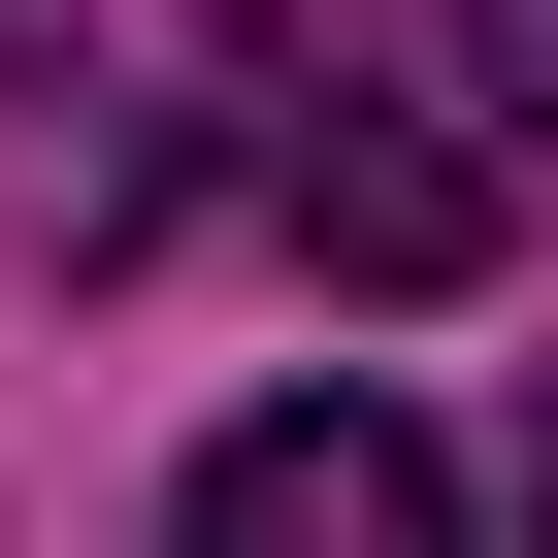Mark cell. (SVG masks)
<instances>
[{"instance_id":"cell-1","label":"cell","mask_w":558,"mask_h":558,"mask_svg":"<svg viewBox=\"0 0 558 558\" xmlns=\"http://www.w3.org/2000/svg\"><path fill=\"white\" fill-rule=\"evenodd\" d=\"M165 558H460V460H427L395 395H263V427H197Z\"/></svg>"},{"instance_id":"cell-2","label":"cell","mask_w":558,"mask_h":558,"mask_svg":"<svg viewBox=\"0 0 558 558\" xmlns=\"http://www.w3.org/2000/svg\"><path fill=\"white\" fill-rule=\"evenodd\" d=\"M296 230L362 263V296H460V263H493V165L460 132H296Z\"/></svg>"},{"instance_id":"cell-3","label":"cell","mask_w":558,"mask_h":558,"mask_svg":"<svg viewBox=\"0 0 558 558\" xmlns=\"http://www.w3.org/2000/svg\"><path fill=\"white\" fill-rule=\"evenodd\" d=\"M460 66H493V99H525V132H558V0H460Z\"/></svg>"},{"instance_id":"cell-4","label":"cell","mask_w":558,"mask_h":558,"mask_svg":"<svg viewBox=\"0 0 558 558\" xmlns=\"http://www.w3.org/2000/svg\"><path fill=\"white\" fill-rule=\"evenodd\" d=\"M525 558H558V427H525Z\"/></svg>"}]
</instances>
